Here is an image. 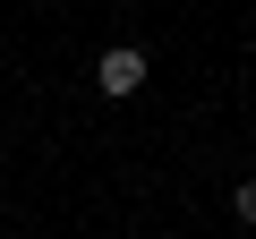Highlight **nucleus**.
I'll return each mask as SVG.
<instances>
[{"label": "nucleus", "instance_id": "nucleus-1", "mask_svg": "<svg viewBox=\"0 0 256 239\" xmlns=\"http://www.w3.org/2000/svg\"><path fill=\"white\" fill-rule=\"evenodd\" d=\"M94 86H102V94H137V86H146V52H137V43H102Z\"/></svg>", "mask_w": 256, "mask_h": 239}, {"label": "nucleus", "instance_id": "nucleus-2", "mask_svg": "<svg viewBox=\"0 0 256 239\" xmlns=\"http://www.w3.org/2000/svg\"><path fill=\"white\" fill-rule=\"evenodd\" d=\"M230 214H239V222H256V180H239V188H230Z\"/></svg>", "mask_w": 256, "mask_h": 239}]
</instances>
